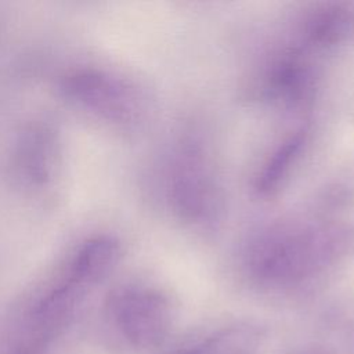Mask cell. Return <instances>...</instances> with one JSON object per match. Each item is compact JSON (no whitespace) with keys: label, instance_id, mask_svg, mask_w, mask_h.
Here are the masks:
<instances>
[{"label":"cell","instance_id":"1","mask_svg":"<svg viewBox=\"0 0 354 354\" xmlns=\"http://www.w3.org/2000/svg\"><path fill=\"white\" fill-rule=\"evenodd\" d=\"M346 231L333 224L281 221L249 243L246 266L261 285L290 288L315 277L344 250Z\"/></svg>","mask_w":354,"mask_h":354},{"label":"cell","instance_id":"2","mask_svg":"<svg viewBox=\"0 0 354 354\" xmlns=\"http://www.w3.org/2000/svg\"><path fill=\"white\" fill-rule=\"evenodd\" d=\"M167 194L174 214L189 224L212 221L220 209V189L214 171L198 142H184L177 151Z\"/></svg>","mask_w":354,"mask_h":354},{"label":"cell","instance_id":"3","mask_svg":"<svg viewBox=\"0 0 354 354\" xmlns=\"http://www.w3.org/2000/svg\"><path fill=\"white\" fill-rule=\"evenodd\" d=\"M108 317L118 336L131 348L158 347L171 326L167 297L148 286H123L108 301Z\"/></svg>","mask_w":354,"mask_h":354},{"label":"cell","instance_id":"4","mask_svg":"<svg viewBox=\"0 0 354 354\" xmlns=\"http://www.w3.org/2000/svg\"><path fill=\"white\" fill-rule=\"evenodd\" d=\"M61 90L77 106L113 124H133L142 111L141 100L129 84L101 71H76L64 77Z\"/></svg>","mask_w":354,"mask_h":354},{"label":"cell","instance_id":"5","mask_svg":"<svg viewBox=\"0 0 354 354\" xmlns=\"http://www.w3.org/2000/svg\"><path fill=\"white\" fill-rule=\"evenodd\" d=\"M314 88V68L299 50L282 53L266 72L264 91L267 97L285 106L304 105L311 100Z\"/></svg>","mask_w":354,"mask_h":354},{"label":"cell","instance_id":"6","mask_svg":"<svg viewBox=\"0 0 354 354\" xmlns=\"http://www.w3.org/2000/svg\"><path fill=\"white\" fill-rule=\"evenodd\" d=\"M122 254L120 243L111 235L87 239L73 254L66 272L88 289L104 281L116 267Z\"/></svg>","mask_w":354,"mask_h":354},{"label":"cell","instance_id":"7","mask_svg":"<svg viewBox=\"0 0 354 354\" xmlns=\"http://www.w3.org/2000/svg\"><path fill=\"white\" fill-rule=\"evenodd\" d=\"M304 40L314 48H333L354 39V10L344 4H325L304 24Z\"/></svg>","mask_w":354,"mask_h":354},{"label":"cell","instance_id":"8","mask_svg":"<svg viewBox=\"0 0 354 354\" xmlns=\"http://www.w3.org/2000/svg\"><path fill=\"white\" fill-rule=\"evenodd\" d=\"M307 144V131L300 129L288 136L267 158L256 176L254 189L261 196L277 194L297 163Z\"/></svg>","mask_w":354,"mask_h":354},{"label":"cell","instance_id":"9","mask_svg":"<svg viewBox=\"0 0 354 354\" xmlns=\"http://www.w3.org/2000/svg\"><path fill=\"white\" fill-rule=\"evenodd\" d=\"M260 330L249 324L225 326L178 354H257Z\"/></svg>","mask_w":354,"mask_h":354},{"label":"cell","instance_id":"10","mask_svg":"<svg viewBox=\"0 0 354 354\" xmlns=\"http://www.w3.org/2000/svg\"><path fill=\"white\" fill-rule=\"evenodd\" d=\"M22 169L35 183H43L50 177L53 160L51 136L43 130L30 131L22 147Z\"/></svg>","mask_w":354,"mask_h":354},{"label":"cell","instance_id":"11","mask_svg":"<svg viewBox=\"0 0 354 354\" xmlns=\"http://www.w3.org/2000/svg\"><path fill=\"white\" fill-rule=\"evenodd\" d=\"M307 354H324V353H307Z\"/></svg>","mask_w":354,"mask_h":354}]
</instances>
